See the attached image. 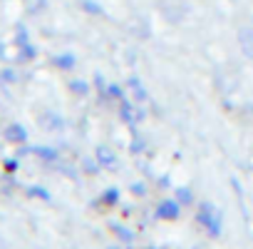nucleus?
Wrapping results in <instances>:
<instances>
[{
    "label": "nucleus",
    "instance_id": "nucleus-1",
    "mask_svg": "<svg viewBox=\"0 0 253 249\" xmlns=\"http://www.w3.org/2000/svg\"><path fill=\"white\" fill-rule=\"evenodd\" d=\"M196 222H201L211 237H218L221 234V214L216 212V207L211 202H201L199 214H196Z\"/></svg>",
    "mask_w": 253,
    "mask_h": 249
},
{
    "label": "nucleus",
    "instance_id": "nucleus-2",
    "mask_svg": "<svg viewBox=\"0 0 253 249\" xmlns=\"http://www.w3.org/2000/svg\"><path fill=\"white\" fill-rule=\"evenodd\" d=\"M159 219H176L179 217V202L176 199H164L159 207H157V212H154Z\"/></svg>",
    "mask_w": 253,
    "mask_h": 249
},
{
    "label": "nucleus",
    "instance_id": "nucleus-3",
    "mask_svg": "<svg viewBox=\"0 0 253 249\" xmlns=\"http://www.w3.org/2000/svg\"><path fill=\"white\" fill-rule=\"evenodd\" d=\"M5 140H8V142L20 145V142H25V140H28V132H25L23 124L13 122V124H8V127H5Z\"/></svg>",
    "mask_w": 253,
    "mask_h": 249
},
{
    "label": "nucleus",
    "instance_id": "nucleus-4",
    "mask_svg": "<svg viewBox=\"0 0 253 249\" xmlns=\"http://www.w3.org/2000/svg\"><path fill=\"white\" fill-rule=\"evenodd\" d=\"M97 162L104 165V167H114L117 157H114V152H112L107 145H99V147H97Z\"/></svg>",
    "mask_w": 253,
    "mask_h": 249
},
{
    "label": "nucleus",
    "instance_id": "nucleus-5",
    "mask_svg": "<svg viewBox=\"0 0 253 249\" xmlns=\"http://www.w3.org/2000/svg\"><path fill=\"white\" fill-rule=\"evenodd\" d=\"M129 90L134 92L137 102H147V90L142 87V80L139 77H129Z\"/></svg>",
    "mask_w": 253,
    "mask_h": 249
},
{
    "label": "nucleus",
    "instance_id": "nucleus-6",
    "mask_svg": "<svg viewBox=\"0 0 253 249\" xmlns=\"http://www.w3.org/2000/svg\"><path fill=\"white\" fill-rule=\"evenodd\" d=\"M28 152L30 155H38V157H42L47 162H55L57 160V150H52V147H30Z\"/></svg>",
    "mask_w": 253,
    "mask_h": 249
},
{
    "label": "nucleus",
    "instance_id": "nucleus-7",
    "mask_svg": "<svg viewBox=\"0 0 253 249\" xmlns=\"http://www.w3.org/2000/svg\"><path fill=\"white\" fill-rule=\"evenodd\" d=\"M174 199H176L179 204H194V194H191V189H186V187H176V189H174Z\"/></svg>",
    "mask_w": 253,
    "mask_h": 249
},
{
    "label": "nucleus",
    "instance_id": "nucleus-8",
    "mask_svg": "<svg viewBox=\"0 0 253 249\" xmlns=\"http://www.w3.org/2000/svg\"><path fill=\"white\" fill-rule=\"evenodd\" d=\"M241 48L248 58H253V30H243L241 33Z\"/></svg>",
    "mask_w": 253,
    "mask_h": 249
},
{
    "label": "nucleus",
    "instance_id": "nucleus-9",
    "mask_svg": "<svg viewBox=\"0 0 253 249\" xmlns=\"http://www.w3.org/2000/svg\"><path fill=\"white\" fill-rule=\"evenodd\" d=\"M119 115H122V120H124V122H134V120H137L132 102H126V100H122V110H119Z\"/></svg>",
    "mask_w": 253,
    "mask_h": 249
},
{
    "label": "nucleus",
    "instance_id": "nucleus-10",
    "mask_svg": "<svg viewBox=\"0 0 253 249\" xmlns=\"http://www.w3.org/2000/svg\"><path fill=\"white\" fill-rule=\"evenodd\" d=\"M99 202H104V204H117V202H119V189L109 187V189L99 197Z\"/></svg>",
    "mask_w": 253,
    "mask_h": 249
},
{
    "label": "nucleus",
    "instance_id": "nucleus-11",
    "mask_svg": "<svg viewBox=\"0 0 253 249\" xmlns=\"http://www.w3.org/2000/svg\"><path fill=\"white\" fill-rule=\"evenodd\" d=\"M112 232H114V234H119V237H122V242H132V239H134V234H132L129 229H124L122 224H112Z\"/></svg>",
    "mask_w": 253,
    "mask_h": 249
},
{
    "label": "nucleus",
    "instance_id": "nucleus-12",
    "mask_svg": "<svg viewBox=\"0 0 253 249\" xmlns=\"http://www.w3.org/2000/svg\"><path fill=\"white\" fill-rule=\"evenodd\" d=\"M55 65L62 67V70H67V67L75 65V55H57V58H55Z\"/></svg>",
    "mask_w": 253,
    "mask_h": 249
},
{
    "label": "nucleus",
    "instance_id": "nucleus-13",
    "mask_svg": "<svg viewBox=\"0 0 253 249\" xmlns=\"http://www.w3.org/2000/svg\"><path fill=\"white\" fill-rule=\"evenodd\" d=\"M70 87H72V92H77V95H87V92H89V87H87L82 80H72Z\"/></svg>",
    "mask_w": 253,
    "mask_h": 249
},
{
    "label": "nucleus",
    "instance_id": "nucleus-14",
    "mask_svg": "<svg viewBox=\"0 0 253 249\" xmlns=\"http://www.w3.org/2000/svg\"><path fill=\"white\" fill-rule=\"evenodd\" d=\"M28 192H30V194H33V197H42V199H45V202H47V199H50V194H47V192H45V189H42V187H30V189H28Z\"/></svg>",
    "mask_w": 253,
    "mask_h": 249
},
{
    "label": "nucleus",
    "instance_id": "nucleus-15",
    "mask_svg": "<svg viewBox=\"0 0 253 249\" xmlns=\"http://www.w3.org/2000/svg\"><path fill=\"white\" fill-rule=\"evenodd\" d=\"M109 95H114V97H122V87H119V85H112V87H109Z\"/></svg>",
    "mask_w": 253,
    "mask_h": 249
},
{
    "label": "nucleus",
    "instance_id": "nucleus-16",
    "mask_svg": "<svg viewBox=\"0 0 253 249\" xmlns=\"http://www.w3.org/2000/svg\"><path fill=\"white\" fill-rule=\"evenodd\" d=\"M144 150V145H142V140H137V145H132V152H142Z\"/></svg>",
    "mask_w": 253,
    "mask_h": 249
},
{
    "label": "nucleus",
    "instance_id": "nucleus-17",
    "mask_svg": "<svg viewBox=\"0 0 253 249\" xmlns=\"http://www.w3.org/2000/svg\"><path fill=\"white\" fill-rule=\"evenodd\" d=\"M5 167H8V170H18V162H15V160H8Z\"/></svg>",
    "mask_w": 253,
    "mask_h": 249
},
{
    "label": "nucleus",
    "instance_id": "nucleus-18",
    "mask_svg": "<svg viewBox=\"0 0 253 249\" xmlns=\"http://www.w3.org/2000/svg\"><path fill=\"white\" fill-rule=\"evenodd\" d=\"M84 170H87V172H94V170H97V165H92V160H87V165H84Z\"/></svg>",
    "mask_w": 253,
    "mask_h": 249
},
{
    "label": "nucleus",
    "instance_id": "nucleus-19",
    "mask_svg": "<svg viewBox=\"0 0 253 249\" xmlns=\"http://www.w3.org/2000/svg\"><path fill=\"white\" fill-rule=\"evenodd\" d=\"M132 192H137V194H144V187H142V185H134V187H132Z\"/></svg>",
    "mask_w": 253,
    "mask_h": 249
},
{
    "label": "nucleus",
    "instance_id": "nucleus-20",
    "mask_svg": "<svg viewBox=\"0 0 253 249\" xmlns=\"http://www.w3.org/2000/svg\"><path fill=\"white\" fill-rule=\"evenodd\" d=\"M109 249H117V247H109Z\"/></svg>",
    "mask_w": 253,
    "mask_h": 249
},
{
    "label": "nucleus",
    "instance_id": "nucleus-21",
    "mask_svg": "<svg viewBox=\"0 0 253 249\" xmlns=\"http://www.w3.org/2000/svg\"><path fill=\"white\" fill-rule=\"evenodd\" d=\"M149 249H154V247H149Z\"/></svg>",
    "mask_w": 253,
    "mask_h": 249
}]
</instances>
